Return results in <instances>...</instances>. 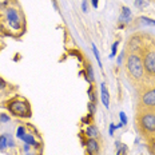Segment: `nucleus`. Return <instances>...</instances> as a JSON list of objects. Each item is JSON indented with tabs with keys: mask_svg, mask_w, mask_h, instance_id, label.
Listing matches in <instances>:
<instances>
[{
	"mask_svg": "<svg viewBox=\"0 0 155 155\" xmlns=\"http://www.w3.org/2000/svg\"><path fill=\"white\" fill-rule=\"evenodd\" d=\"M126 67L128 74L137 80H140L144 75V66L138 54H130L126 59Z\"/></svg>",
	"mask_w": 155,
	"mask_h": 155,
	"instance_id": "f257e3e1",
	"label": "nucleus"
},
{
	"mask_svg": "<svg viewBox=\"0 0 155 155\" xmlns=\"http://www.w3.org/2000/svg\"><path fill=\"white\" fill-rule=\"evenodd\" d=\"M8 110L14 115L20 116V118H28L31 115L30 104L24 101H12L8 104Z\"/></svg>",
	"mask_w": 155,
	"mask_h": 155,
	"instance_id": "f03ea898",
	"label": "nucleus"
},
{
	"mask_svg": "<svg viewBox=\"0 0 155 155\" xmlns=\"http://www.w3.org/2000/svg\"><path fill=\"white\" fill-rule=\"evenodd\" d=\"M140 126L144 132L147 134H155V112H144L140 115Z\"/></svg>",
	"mask_w": 155,
	"mask_h": 155,
	"instance_id": "7ed1b4c3",
	"label": "nucleus"
},
{
	"mask_svg": "<svg viewBox=\"0 0 155 155\" xmlns=\"http://www.w3.org/2000/svg\"><path fill=\"white\" fill-rule=\"evenodd\" d=\"M144 71L148 74H155V50H150L144 54L143 58Z\"/></svg>",
	"mask_w": 155,
	"mask_h": 155,
	"instance_id": "20e7f679",
	"label": "nucleus"
},
{
	"mask_svg": "<svg viewBox=\"0 0 155 155\" xmlns=\"http://www.w3.org/2000/svg\"><path fill=\"white\" fill-rule=\"evenodd\" d=\"M5 16H7V19H8L9 25H11V27L14 28L15 31L20 30V27H21V24H20V18H19L18 12H16L15 9H8L7 14H5Z\"/></svg>",
	"mask_w": 155,
	"mask_h": 155,
	"instance_id": "39448f33",
	"label": "nucleus"
},
{
	"mask_svg": "<svg viewBox=\"0 0 155 155\" xmlns=\"http://www.w3.org/2000/svg\"><path fill=\"white\" fill-rule=\"evenodd\" d=\"M142 104L146 107H155V88H151L143 94Z\"/></svg>",
	"mask_w": 155,
	"mask_h": 155,
	"instance_id": "423d86ee",
	"label": "nucleus"
},
{
	"mask_svg": "<svg viewBox=\"0 0 155 155\" xmlns=\"http://www.w3.org/2000/svg\"><path fill=\"white\" fill-rule=\"evenodd\" d=\"M86 147L90 155H96L99 153V143L95 138H88V140L86 142Z\"/></svg>",
	"mask_w": 155,
	"mask_h": 155,
	"instance_id": "0eeeda50",
	"label": "nucleus"
},
{
	"mask_svg": "<svg viewBox=\"0 0 155 155\" xmlns=\"http://www.w3.org/2000/svg\"><path fill=\"white\" fill-rule=\"evenodd\" d=\"M101 90H102V95H101V99H102V103L106 108H110V95H108V91L106 88V84L102 83L101 84Z\"/></svg>",
	"mask_w": 155,
	"mask_h": 155,
	"instance_id": "6e6552de",
	"label": "nucleus"
},
{
	"mask_svg": "<svg viewBox=\"0 0 155 155\" xmlns=\"http://www.w3.org/2000/svg\"><path fill=\"white\" fill-rule=\"evenodd\" d=\"M120 20L126 21V23H130V20H131V11H130V8H128V7H122Z\"/></svg>",
	"mask_w": 155,
	"mask_h": 155,
	"instance_id": "1a4fd4ad",
	"label": "nucleus"
},
{
	"mask_svg": "<svg viewBox=\"0 0 155 155\" xmlns=\"http://www.w3.org/2000/svg\"><path fill=\"white\" fill-rule=\"evenodd\" d=\"M21 140L24 142L25 144H30V146H38V142L35 139L34 135H30V134H25L23 138H21Z\"/></svg>",
	"mask_w": 155,
	"mask_h": 155,
	"instance_id": "9d476101",
	"label": "nucleus"
},
{
	"mask_svg": "<svg viewBox=\"0 0 155 155\" xmlns=\"http://www.w3.org/2000/svg\"><path fill=\"white\" fill-rule=\"evenodd\" d=\"M142 44V41H140V39L138 38V36H135V38H132L131 40H130V44H128V46H130V48L131 50H139V46Z\"/></svg>",
	"mask_w": 155,
	"mask_h": 155,
	"instance_id": "9b49d317",
	"label": "nucleus"
},
{
	"mask_svg": "<svg viewBox=\"0 0 155 155\" xmlns=\"http://www.w3.org/2000/svg\"><path fill=\"white\" fill-rule=\"evenodd\" d=\"M116 155H126L127 154V146L126 144H123V143H120V142H116Z\"/></svg>",
	"mask_w": 155,
	"mask_h": 155,
	"instance_id": "f8f14e48",
	"label": "nucleus"
},
{
	"mask_svg": "<svg viewBox=\"0 0 155 155\" xmlns=\"http://www.w3.org/2000/svg\"><path fill=\"white\" fill-rule=\"evenodd\" d=\"M86 135L88 138H96L98 137V131H96V127L95 126H88L86 130Z\"/></svg>",
	"mask_w": 155,
	"mask_h": 155,
	"instance_id": "ddd939ff",
	"label": "nucleus"
},
{
	"mask_svg": "<svg viewBox=\"0 0 155 155\" xmlns=\"http://www.w3.org/2000/svg\"><path fill=\"white\" fill-rule=\"evenodd\" d=\"M8 147L7 144V135H2L0 137V151H4Z\"/></svg>",
	"mask_w": 155,
	"mask_h": 155,
	"instance_id": "4468645a",
	"label": "nucleus"
},
{
	"mask_svg": "<svg viewBox=\"0 0 155 155\" xmlns=\"http://www.w3.org/2000/svg\"><path fill=\"white\" fill-rule=\"evenodd\" d=\"M92 52L94 55H95V58H96V60H98V63H99V67L102 68V60H101V54H99V51H98V48H96L95 44H92Z\"/></svg>",
	"mask_w": 155,
	"mask_h": 155,
	"instance_id": "2eb2a0df",
	"label": "nucleus"
},
{
	"mask_svg": "<svg viewBox=\"0 0 155 155\" xmlns=\"http://www.w3.org/2000/svg\"><path fill=\"white\" fill-rule=\"evenodd\" d=\"M139 20L142 21V23L147 24V25H155V20H154V19L146 18V16H142V18H139Z\"/></svg>",
	"mask_w": 155,
	"mask_h": 155,
	"instance_id": "dca6fc26",
	"label": "nucleus"
},
{
	"mask_svg": "<svg viewBox=\"0 0 155 155\" xmlns=\"http://www.w3.org/2000/svg\"><path fill=\"white\" fill-rule=\"evenodd\" d=\"M118 46H119V41H115V43L111 46V54H110V59L115 58V55H116V50H118Z\"/></svg>",
	"mask_w": 155,
	"mask_h": 155,
	"instance_id": "f3484780",
	"label": "nucleus"
},
{
	"mask_svg": "<svg viewBox=\"0 0 155 155\" xmlns=\"http://www.w3.org/2000/svg\"><path fill=\"white\" fill-rule=\"evenodd\" d=\"M25 135V128L23 127V126H20V127L18 128V132H16V137L19 138V139H21V138H23Z\"/></svg>",
	"mask_w": 155,
	"mask_h": 155,
	"instance_id": "a211bd4d",
	"label": "nucleus"
},
{
	"mask_svg": "<svg viewBox=\"0 0 155 155\" xmlns=\"http://www.w3.org/2000/svg\"><path fill=\"white\" fill-rule=\"evenodd\" d=\"M87 75H88V78H87V79H90V82H94V72H92V67L90 66H87Z\"/></svg>",
	"mask_w": 155,
	"mask_h": 155,
	"instance_id": "6ab92c4d",
	"label": "nucleus"
},
{
	"mask_svg": "<svg viewBox=\"0 0 155 155\" xmlns=\"http://www.w3.org/2000/svg\"><path fill=\"white\" fill-rule=\"evenodd\" d=\"M119 118H120V120H122L120 123L123 124V126H124L126 123H127V115H126L123 111H120V112H119Z\"/></svg>",
	"mask_w": 155,
	"mask_h": 155,
	"instance_id": "aec40b11",
	"label": "nucleus"
},
{
	"mask_svg": "<svg viewBox=\"0 0 155 155\" xmlns=\"http://www.w3.org/2000/svg\"><path fill=\"white\" fill-rule=\"evenodd\" d=\"M135 5H137L138 8H144L147 5V3L144 2V0H135Z\"/></svg>",
	"mask_w": 155,
	"mask_h": 155,
	"instance_id": "412c9836",
	"label": "nucleus"
},
{
	"mask_svg": "<svg viewBox=\"0 0 155 155\" xmlns=\"http://www.w3.org/2000/svg\"><path fill=\"white\" fill-rule=\"evenodd\" d=\"M8 120H9V116L8 115H5V114L0 115V122H3V123H7Z\"/></svg>",
	"mask_w": 155,
	"mask_h": 155,
	"instance_id": "4be33fe9",
	"label": "nucleus"
},
{
	"mask_svg": "<svg viewBox=\"0 0 155 155\" xmlns=\"http://www.w3.org/2000/svg\"><path fill=\"white\" fill-rule=\"evenodd\" d=\"M7 144H8V147H14L15 146V142H14V139H12L9 135H7Z\"/></svg>",
	"mask_w": 155,
	"mask_h": 155,
	"instance_id": "5701e85b",
	"label": "nucleus"
},
{
	"mask_svg": "<svg viewBox=\"0 0 155 155\" xmlns=\"http://www.w3.org/2000/svg\"><path fill=\"white\" fill-rule=\"evenodd\" d=\"M150 153H151V155H155V139L151 142V144H150Z\"/></svg>",
	"mask_w": 155,
	"mask_h": 155,
	"instance_id": "b1692460",
	"label": "nucleus"
},
{
	"mask_svg": "<svg viewBox=\"0 0 155 155\" xmlns=\"http://www.w3.org/2000/svg\"><path fill=\"white\" fill-rule=\"evenodd\" d=\"M88 110H90V112H91V114H94V112H95V103L90 102L88 103Z\"/></svg>",
	"mask_w": 155,
	"mask_h": 155,
	"instance_id": "393cba45",
	"label": "nucleus"
},
{
	"mask_svg": "<svg viewBox=\"0 0 155 155\" xmlns=\"http://www.w3.org/2000/svg\"><path fill=\"white\" fill-rule=\"evenodd\" d=\"M115 130H116V124L111 123V124H110V130H108L110 135H114V131H115Z\"/></svg>",
	"mask_w": 155,
	"mask_h": 155,
	"instance_id": "a878e982",
	"label": "nucleus"
},
{
	"mask_svg": "<svg viewBox=\"0 0 155 155\" xmlns=\"http://www.w3.org/2000/svg\"><path fill=\"white\" fill-rule=\"evenodd\" d=\"M82 9H83V12H84V14L87 12V2H86V0L82 3Z\"/></svg>",
	"mask_w": 155,
	"mask_h": 155,
	"instance_id": "bb28decb",
	"label": "nucleus"
},
{
	"mask_svg": "<svg viewBox=\"0 0 155 155\" xmlns=\"http://www.w3.org/2000/svg\"><path fill=\"white\" fill-rule=\"evenodd\" d=\"M4 87H5V82L2 79V78H0V90H3Z\"/></svg>",
	"mask_w": 155,
	"mask_h": 155,
	"instance_id": "cd10ccee",
	"label": "nucleus"
},
{
	"mask_svg": "<svg viewBox=\"0 0 155 155\" xmlns=\"http://www.w3.org/2000/svg\"><path fill=\"white\" fill-rule=\"evenodd\" d=\"M91 2H92V5H94V7L98 8V3H99V0H91Z\"/></svg>",
	"mask_w": 155,
	"mask_h": 155,
	"instance_id": "c85d7f7f",
	"label": "nucleus"
},
{
	"mask_svg": "<svg viewBox=\"0 0 155 155\" xmlns=\"http://www.w3.org/2000/svg\"><path fill=\"white\" fill-rule=\"evenodd\" d=\"M122 56H123V52H120V55H119V58H118V64H122Z\"/></svg>",
	"mask_w": 155,
	"mask_h": 155,
	"instance_id": "c756f323",
	"label": "nucleus"
},
{
	"mask_svg": "<svg viewBox=\"0 0 155 155\" xmlns=\"http://www.w3.org/2000/svg\"><path fill=\"white\" fill-rule=\"evenodd\" d=\"M27 155H32V154H27Z\"/></svg>",
	"mask_w": 155,
	"mask_h": 155,
	"instance_id": "7c9ffc66",
	"label": "nucleus"
}]
</instances>
